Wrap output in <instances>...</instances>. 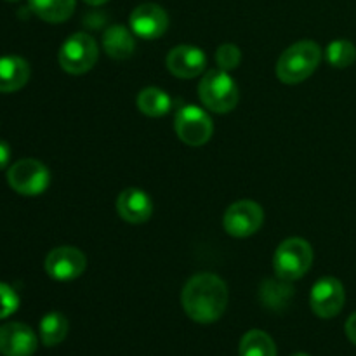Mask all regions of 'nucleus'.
<instances>
[{
    "label": "nucleus",
    "instance_id": "1",
    "mask_svg": "<svg viewBox=\"0 0 356 356\" xmlns=\"http://www.w3.org/2000/svg\"><path fill=\"white\" fill-rule=\"evenodd\" d=\"M181 301L191 320L212 323L221 318L228 306V287L218 275L198 273L186 282Z\"/></svg>",
    "mask_w": 356,
    "mask_h": 356
},
{
    "label": "nucleus",
    "instance_id": "2",
    "mask_svg": "<svg viewBox=\"0 0 356 356\" xmlns=\"http://www.w3.org/2000/svg\"><path fill=\"white\" fill-rule=\"evenodd\" d=\"M322 49L313 40H301L285 49L277 63V76L284 83H301L316 72Z\"/></svg>",
    "mask_w": 356,
    "mask_h": 356
},
{
    "label": "nucleus",
    "instance_id": "3",
    "mask_svg": "<svg viewBox=\"0 0 356 356\" xmlns=\"http://www.w3.org/2000/svg\"><path fill=\"white\" fill-rule=\"evenodd\" d=\"M198 96L211 111L228 113L238 103V87L225 70H209L198 86Z\"/></svg>",
    "mask_w": 356,
    "mask_h": 356
},
{
    "label": "nucleus",
    "instance_id": "4",
    "mask_svg": "<svg viewBox=\"0 0 356 356\" xmlns=\"http://www.w3.org/2000/svg\"><path fill=\"white\" fill-rule=\"evenodd\" d=\"M313 264V249L306 240L289 238L280 243L273 257V268L278 278L285 282L299 280Z\"/></svg>",
    "mask_w": 356,
    "mask_h": 356
},
{
    "label": "nucleus",
    "instance_id": "5",
    "mask_svg": "<svg viewBox=\"0 0 356 356\" xmlns=\"http://www.w3.org/2000/svg\"><path fill=\"white\" fill-rule=\"evenodd\" d=\"M7 183L16 193L24 197H37L44 193L51 184V172L38 160L23 159L9 167Z\"/></svg>",
    "mask_w": 356,
    "mask_h": 356
},
{
    "label": "nucleus",
    "instance_id": "6",
    "mask_svg": "<svg viewBox=\"0 0 356 356\" xmlns=\"http://www.w3.org/2000/svg\"><path fill=\"white\" fill-rule=\"evenodd\" d=\"M97 44L90 35L75 33L66 38L59 49V65L66 73L82 75L87 73L97 61Z\"/></svg>",
    "mask_w": 356,
    "mask_h": 356
},
{
    "label": "nucleus",
    "instance_id": "7",
    "mask_svg": "<svg viewBox=\"0 0 356 356\" xmlns=\"http://www.w3.org/2000/svg\"><path fill=\"white\" fill-rule=\"evenodd\" d=\"M174 129L177 138L190 146H202L212 138L214 124L207 111L195 104H184L176 111Z\"/></svg>",
    "mask_w": 356,
    "mask_h": 356
},
{
    "label": "nucleus",
    "instance_id": "8",
    "mask_svg": "<svg viewBox=\"0 0 356 356\" xmlns=\"http://www.w3.org/2000/svg\"><path fill=\"white\" fill-rule=\"evenodd\" d=\"M264 222V212L259 204L252 200L235 202L225 212L222 225L228 235L236 238H245L259 232Z\"/></svg>",
    "mask_w": 356,
    "mask_h": 356
},
{
    "label": "nucleus",
    "instance_id": "9",
    "mask_svg": "<svg viewBox=\"0 0 356 356\" xmlns=\"http://www.w3.org/2000/svg\"><path fill=\"white\" fill-rule=\"evenodd\" d=\"M312 309L320 318H334L343 309L346 301V292L343 284L334 277H325L316 282L312 289Z\"/></svg>",
    "mask_w": 356,
    "mask_h": 356
},
{
    "label": "nucleus",
    "instance_id": "10",
    "mask_svg": "<svg viewBox=\"0 0 356 356\" xmlns=\"http://www.w3.org/2000/svg\"><path fill=\"white\" fill-rule=\"evenodd\" d=\"M86 254L75 247H58L45 257V271L58 282L75 280L86 271Z\"/></svg>",
    "mask_w": 356,
    "mask_h": 356
},
{
    "label": "nucleus",
    "instance_id": "11",
    "mask_svg": "<svg viewBox=\"0 0 356 356\" xmlns=\"http://www.w3.org/2000/svg\"><path fill=\"white\" fill-rule=\"evenodd\" d=\"M129 23L134 35L145 40H155L162 37L169 28V16L165 9L156 3H141L132 10Z\"/></svg>",
    "mask_w": 356,
    "mask_h": 356
},
{
    "label": "nucleus",
    "instance_id": "12",
    "mask_svg": "<svg viewBox=\"0 0 356 356\" xmlns=\"http://www.w3.org/2000/svg\"><path fill=\"white\" fill-rule=\"evenodd\" d=\"M37 346V336L24 323L10 322L0 327V353L3 356H31Z\"/></svg>",
    "mask_w": 356,
    "mask_h": 356
},
{
    "label": "nucleus",
    "instance_id": "13",
    "mask_svg": "<svg viewBox=\"0 0 356 356\" xmlns=\"http://www.w3.org/2000/svg\"><path fill=\"white\" fill-rule=\"evenodd\" d=\"M167 68L174 76L193 79L198 76L207 66L204 51L193 45H177L167 54Z\"/></svg>",
    "mask_w": 356,
    "mask_h": 356
},
{
    "label": "nucleus",
    "instance_id": "14",
    "mask_svg": "<svg viewBox=\"0 0 356 356\" xmlns=\"http://www.w3.org/2000/svg\"><path fill=\"white\" fill-rule=\"evenodd\" d=\"M117 211L124 221L132 225L146 222L153 214V202L139 188H127L118 195Z\"/></svg>",
    "mask_w": 356,
    "mask_h": 356
},
{
    "label": "nucleus",
    "instance_id": "15",
    "mask_svg": "<svg viewBox=\"0 0 356 356\" xmlns=\"http://www.w3.org/2000/svg\"><path fill=\"white\" fill-rule=\"evenodd\" d=\"M30 80V65L19 56L0 58V92H16Z\"/></svg>",
    "mask_w": 356,
    "mask_h": 356
},
{
    "label": "nucleus",
    "instance_id": "16",
    "mask_svg": "<svg viewBox=\"0 0 356 356\" xmlns=\"http://www.w3.org/2000/svg\"><path fill=\"white\" fill-rule=\"evenodd\" d=\"M103 47L110 58L122 61V59H129L134 54L136 42L134 35L122 24H113L108 28L103 35Z\"/></svg>",
    "mask_w": 356,
    "mask_h": 356
},
{
    "label": "nucleus",
    "instance_id": "17",
    "mask_svg": "<svg viewBox=\"0 0 356 356\" xmlns=\"http://www.w3.org/2000/svg\"><path fill=\"white\" fill-rule=\"evenodd\" d=\"M31 13L47 23H63L75 13V0H28Z\"/></svg>",
    "mask_w": 356,
    "mask_h": 356
},
{
    "label": "nucleus",
    "instance_id": "18",
    "mask_svg": "<svg viewBox=\"0 0 356 356\" xmlns=\"http://www.w3.org/2000/svg\"><path fill=\"white\" fill-rule=\"evenodd\" d=\"M138 108L148 117H163L172 108V99L165 90L159 87H146L138 94Z\"/></svg>",
    "mask_w": 356,
    "mask_h": 356
},
{
    "label": "nucleus",
    "instance_id": "19",
    "mask_svg": "<svg viewBox=\"0 0 356 356\" xmlns=\"http://www.w3.org/2000/svg\"><path fill=\"white\" fill-rule=\"evenodd\" d=\"M70 323L63 313H47L40 320V339L45 346H58L68 336Z\"/></svg>",
    "mask_w": 356,
    "mask_h": 356
},
{
    "label": "nucleus",
    "instance_id": "20",
    "mask_svg": "<svg viewBox=\"0 0 356 356\" xmlns=\"http://www.w3.org/2000/svg\"><path fill=\"white\" fill-rule=\"evenodd\" d=\"M261 301L266 308L270 309H284L285 306L289 305V301L294 296V291L289 285V282L285 280H266L263 285H261Z\"/></svg>",
    "mask_w": 356,
    "mask_h": 356
},
{
    "label": "nucleus",
    "instance_id": "21",
    "mask_svg": "<svg viewBox=\"0 0 356 356\" xmlns=\"http://www.w3.org/2000/svg\"><path fill=\"white\" fill-rule=\"evenodd\" d=\"M240 356H277V346L266 332L250 330L240 341Z\"/></svg>",
    "mask_w": 356,
    "mask_h": 356
},
{
    "label": "nucleus",
    "instance_id": "22",
    "mask_svg": "<svg viewBox=\"0 0 356 356\" xmlns=\"http://www.w3.org/2000/svg\"><path fill=\"white\" fill-rule=\"evenodd\" d=\"M325 58L329 61V65H332L334 68H348L356 61V47L353 42L346 40V38H339V40H334L327 45Z\"/></svg>",
    "mask_w": 356,
    "mask_h": 356
},
{
    "label": "nucleus",
    "instance_id": "23",
    "mask_svg": "<svg viewBox=\"0 0 356 356\" xmlns=\"http://www.w3.org/2000/svg\"><path fill=\"white\" fill-rule=\"evenodd\" d=\"M240 61H242V52L233 44H222L216 52V63L225 72H232V70L238 68Z\"/></svg>",
    "mask_w": 356,
    "mask_h": 356
},
{
    "label": "nucleus",
    "instance_id": "24",
    "mask_svg": "<svg viewBox=\"0 0 356 356\" xmlns=\"http://www.w3.org/2000/svg\"><path fill=\"white\" fill-rule=\"evenodd\" d=\"M19 308V296L10 285L0 282V320L7 318Z\"/></svg>",
    "mask_w": 356,
    "mask_h": 356
},
{
    "label": "nucleus",
    "instance_id": "25",
    "mask_svg": "<svg viewBox=\"0 0 356 356\" xmlns=\"http://www.w3.org/2000/svg\"><path fill=\"white\" fill-rule=\"evenodd\" d=\"M10 162V146L0 139V170L6 169Z\"/></svg>",
    "mask_w": 356,
    "mask_h": 356
},
{
    "label": "nucleus",
    "instance_id": "26",
    "mask_svg": "<svg viewBox=\"0 0 356 356\" xmlns=\"http://www.w3.org/2000/svg\"><path fill=\"white\" fill-rule=\"evenodd\" d=\"M344 329H346L348 339H350L351 343H353L355 346H356V313H353V315H351L350 318H348L346 327H344Z\"/></svg>",
    "mask_w": 356,
    "mask_h": 356
},
{
    "label": "nucleus",
    "instance_id": "27",
    "mask_svg": "<svg viewBox=\"0 0 356 356\" xmlns=\"http://www.w3.org/2000/svg\"><path fill=\"white\" fill-rule=\"evenodd\" d=\"M86 3H89V6H103V3H106L108 0H83Z\"/></svg>",
    "mask_w": 356,
    "mask_h": 356
},
{
    "label": "nucleus",
    "instance_id": "28",
    "mask_svg": "<svg viewBox=\"0 0 356 356\" xmlns=\"http://www.w3.org/2000/svg\"><path fill=\"white\" fill-rule=\"evenodd\" d=\"M292 356H309V355H306V353H296V355H292Z\"/></svg>",
    "mask_w": 356,
    "mask_h": 356
},
{
    "label": "nucleus",
    "instance_id": "29",
    "mask_svg": "<svg viewBox=\"0 0 356 356\" xmlns=\"http://www.w3.org/2000/svg\"><path fill=\"white\" fill-rule=\"evenodd\" d=\"M7 2H17V0H7Z\"/></svg>",
    "mask_w": 356,
    "mask_h": 356
}]
</instances>
